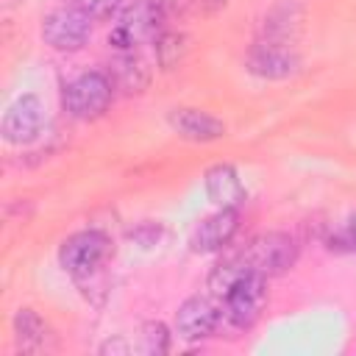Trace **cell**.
<instances>
[{
    "label": "cell",
    "instance_id": "cell-14",
    "mask_svg": "<svg viewBox=\"0 0 356 356\" xmlns=\"http://www.w3.org/2000/svg\"><path fill=\"white\" fill-rule=\"evenodd\" d=\"M206 195L220 209H236L245 200V186L231 164H214L206 170Z\"/></svg>",
    "mask_w": 356,
    "mask_h": 356
},
{
    "label": "cell",
    "instance_id": "cell-20",
    "mask_svg": "<svg viewBox=\"0 0 356 356\" xmlns=\"http://www.w3.org/2000/svg\"><path fill=\"white\" fill-rule=\"evenodd\" d=\"M70 6L81 8L92 19H100V17H108L120 6V0H70Z\"/></svg>",
    "mask_w": 356,
    "mask_h": 356
},
{
    "label": "cell",
    "instance_id": "cell-11",
    "mask_svg": "<svg viewBox=\"0 0 356 356\" xmlns=\"http://www.w3.org/2000/svg\"><path fill=\"white\" fill-rule=\"evenodd\" d=\"M167 120H170V128L186 142H214L225 136V122L200 108L181 106V108H172Z\"/></svg>",
    "mask_w": 356,
    "mask_h": 356
},
{
    "label": "cell",
    "instance_id": "cell-18",
    "mask_svg": "<svg viewBox=\"0 0 356 356\" xmlns=\"http://www.w3.org/2000/svg\"><path fill=\"white\" fill-rule=\"evenodd\" d=\"M153 44H156V58L164 70H172L184 56V36L175 31H161L153 39Z\"/></svg>",
    "mask_w": 356,
    "mask_h": 356
},
{
    "label": "cell",
    "instance_id": "cell-4",
    "mask_svg": "<svg viewBox=\"0 0 356 356\" xmlns=\"http://www.w3.org/2000/svg\"><path fill=\"white\" fill-rule=\"evenodd\" d=\"M92 36V17H86L75 6H61L50 11L42 22V39L58 53L81 50Z\"/></svg>",
    "mask_w": 356,
    "mask_h": 356
},
{
    "label": "cell",
    "instance_id": "cell-19",
    "mask_svg": "<svg viewBox=\"0 0 356 356\" xmlns=\"http://www.w3.org/2000/svg\"><path fill=\"white\" fill-rule=\"evenodd\" d=\"M328 248L337 250V253H356V217H350L348 222H342L328 236Z\"/></svg>",
    "mask_w": 356,
    "mask_h": 356
},
{
    "label": "cell",
    "instance_id": "cell-5",
    "mask_svg": "<svg viewBox=\"0 0 356 356\" xmlns=\"http://www.w3.org/2000/svg\"><path fill=\"white\" fill-rule=\"evenodd\" d=\"M111 97H114V86H111L108 75L92 70V72L78 75V78L67 86V92H64V106H67V111H70L75 120H95V117H100V114L108 108Z\"/></svg>",
    "mask_w": 356,
    "mask_h": 356
},
{
    "label": "cell",
    "instance_id": "cell-12",
    "mask_svg": "<svg viewBox=\"0 0 356 356\" xmlns=\"http://www.w3.org/2000/svg\"><path fill=\"white\" fill-rule=\"evenodd\" d=\"M106 75H108L114 92L128 95V97L142 95V92L147 89V83H150V70H147L145 61H142L139 56H134V53H120V56H114L111 64H108V70H106Z\"/></svg>",
    "mask_w": 356,
    "mask_h": 356
},
{
    "label": "cell",
    "instance_id": "cell-1",
    "mask_svg": "<svg viewBox=\"0 0 356 356\" xmlns=\"http://www.w3.org/2000/svg\"><path fill=\"white\" fill-rule=\"evenodd\" d=\"M108 256H111V239L97 228L78 231L67 236L58 248V264L64 267V273H70L78 281L95 275Z\"/></svg>",
    "mask_w": 356,
    "mask_h": 356
},
{
    "label": "cell",
    "instance_id": "cell-9",
    "mask_svg": "<svg viewBox=\"0 0 356 356\" xmlns=\"http://www.w3.org/2000/svg\"><path fill=\"white\" fill-rule=\"evenodd\" d=\"M220 317H222V312H220V306H217L214 300H209V298H203V295H192V298H186V300L178 306V312H175L178 337H181V339H189V342L206 339V337H211V334L217 331Z\"/></svg>",
    "mask_w": 356,
    "mask_h": 356
},
{
    "label": "cell",
    "instance_id": "cell-22",
    "mask_svg": "<svg viewBox=\"0 0 356 356\" xmlns=\"http://www.w3.org/2000/svg\"><path fill=\"white\" fill-rule=\"evenodd\" d=\"M100 353H128V345H125V339H108L100 348Z\"/></svg>",
    "mask_w": 356,
    "mask_h": 356
},
{
    "label": "cell",
    "instance_id": "cell-10",
    "mask_svg": "<svg viewBox=\"0 0 356 356\" xmlns=\"http://www.w3.org/2000/svg\"><path fill=\"white\" fill-rule=\"evenodd\" d=\"M236 231H239L236 209H220L217 214L197 222V228L192 231L189 245H192L195 253H214V250H222L234 239Z\"/></svg>",
    "mask_w": 356,
    "mask_h": 356
},
{
    "label": "cell",
    "instance_id": "cell-6",
    "mask_svg": "<svg viewBox=\"0 0 356 356\" xmlns=\"http://www.w3.org/2000/svg\"><path fill=\"white\" fill-rule=\"evenodd\" d=\"M242 256L250 264V270H256V273L270 278V275L286 273L298 261V242L284 231H270V234L256 236L242 250Z\"/></svg>",
    "mask_w": 356,
    "mask_h": 356
},
{
    "label": "cell",
    "instance_id": "cell-23",
    "mask_svg": "<svg viewBox=\"0 0 356 356\" xmlns=\"http://www.w3.org/2000/svg\"><path fill=\"white\" fill-rule=\"evenodd\" d=\"M203 6H206L209 14H214V11H220V8L225 6V0H203Z\"/></svg>",
    "mask_w": 356,
    "mask_h": 356
},
{
    "label": "cell",
    "instance_id": "cell-13",
    "mask_svg": "<svg viewBox=\"0 0 356 356\" xmlns=\"http://www.w3.org/2000/svg\"><path fill=\"white\" fill-rule=\"evenodd\" d=\"M303 22V8L298 0H281L275 3L261 22V39L264 42H281V44H292V39L298 36Z\"/></svg>",
    "mask_w": 356,
    "mask_h": 356
},
{
    "label": "cell",
    "instance_id": "cell-2",
    "mask_svg": "<svg viewBox=\"0 0 356 356\" xmlns=\"http://www.w3.org/2000/svg\"><path fill=\"white\" fill-rule=\"evenodd\" d=\"M164 19H167V14L161 11V6L156 0H136L134 6H128L120 14V22L108 33V44L120 53H134L136 44L153 42L161 33Z\"/></svg>",
    "mask_w": 356,
    "mask_h": 356
},
{
    "label": "cell",
    "instance_id": "cell-21",
    "mask_svg": "<svg viewBox=\"0 0 356 356\" xmlns=\"http://www.w3.org/2000/svg\"><path fill=\"white\" fill-rule=\"evenodd\" d=\"M159 236H161V225H156V222H142L134 231H128V239L136 242L139 248H153L159 242Z\"/></svg>",
    "mask_w": 356,
    "mask_h": 356
},
{
    "label": "cell",
    "instance_id": "cell-8",
    "mask_svg": "<svg viewBox=\"0 0 356 356\" xmlns=\"http://www.w3.org/2000/svg\"><path fill=\"white\" fill-rule=\"evenodd\" d=\"M300 67L298 53L292 50V44H281V42H259L253 44V50L248 53V70L256 78L264 81H284L289 75H295Z\"/></svg>",
    "mask_w": 356,
    "mask_h": 356
},
{
    "label": "cell",
    "instance_id": "cell-7",
    "mask_svg": "<svg viewBox=\"0 0 356 356\" xmlns=\"http://www.w3.org/2000/svg\"><path fill=\"white\" fill-rule=\"evenodd\" d=\"M42 122H44L42 100L36 95H22L6 108L3 122H0V134L8 145H28L39 136Z\"/></svg>",
    "mask_w": 356,
    "mask_h": 356
},
{
    "label": "cell",
    "instance_id": "cell-17",
    "mask_svg": "<svg viewBox=\"0 0 356 356\" xmlns=\"http://www.w3.org/2000/svg\"><path fill=\"white\" fill-rule=\"evenodd\" d=\"M139 350L145 356H161L170 350V331L161 320H150L142 325V334H139Z\"/></svg>",
    "mask_w": 356,
    "mask_h": 356
},
{
    "label": "cell",
    "instance_id": "cell-16",
    "mask_svg": "<svg viewBox=\"0 0 356 356\" xmlns=\"http://www.w3.org/2000/svg\"><path fill=\"white\" fill-rule=\"evenodd\" d=\"M248 270H250V264L245 261L242 253L228 256L225 261H220V264L211 270V275H209V289H211V295H220V298H222V295L231 289V284H234L236 278H242Z\"/></svg>",
    "mask_w": 356,
    "mask_h": 356
},
{
    "label": "cell",
    "instance_id": "cell-15",
    "mask_svg": "<svg viewBox=\"0 0 356 356\" xmlns=\"http://www.w3.org/2000/svg\"><path fill=\"white\" fill-rule=\"evenodd\" d=\"M14 339H17V348L25 350V353H39L50 345L53 334L47 328V323L33 312V309H17L14 320Z\"/></svg>",
    "mask_w": 356,
    "mask_h": 356
},
{
    "label": "cell",
    "instance_id": "cell-3",
    "mask_svg": "<svg viewBox=\"0 0 356 356\" xmlns=\"http://www.w3.org/2000/svg\"><path fill=\"white\" fill-rule=\"evenodd\" d=\"M264 300H267V275H261L256 270H248L222 295L225 320L234 328H250L259 320V314L264 309Z\"/></svg>",
    "mask_w": 356,
    "mask_h": 356
}]
</instances>
